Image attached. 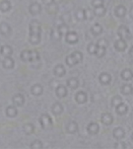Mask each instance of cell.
I'll return each mask as SVG.
<instances>
[{
    "mask_svg": "<svg viewBox=\"0 0 133 149\" xmlns=\"http://www.w3.org/2000/svg\"><path fill=\"white\" fill-rule=\"evenodd\" d=\"M105 55H106V48L99 47L98 46V49H97V52H96V54H94V56L98 58H103Z\"/></svg>",
    "mask_w": 133,
    "mask_h": 149,
    "instance_id": "41",
    "label": "cell"
},
{
    "mask_svg": "<svg viewBox=\"0 0 133 149\" xmlns=\"http://www.w3.org/2000/svg\"><path fill=\"white\" fill-rule=\"evenodd\" d=\"M120 102H122V97H121V96H120V95L113 96V97H112V100H111V107L118 106Z\"/></svg>",
    "mask_w": 133,
    "mask_h": 149,
    "instance_id": "43",
    "label": "cell"
},
{
    "mask_svg": "<svg viewBox=\"0 0 133 149\" xmlns=\"http://www.w3.org/2000/svg\"><path fill=\"white\" fill-rule=\"evenodd\" d=\"M12 33V29L11 26H9V24H7V22H2L1 24H0V33H1L2 36H5V37H8V36H10Z\"/></svg>",
    "mask_w": 133,
    "mask_h": 149,
    "instance_id": "13",
    "label": "cell"
},
{
    "mask_svg": "<svg viewBox=\"0 0 133 149\" xmlns=\"http://www.w3.org/2000/svg\"><path fill=\"white\" fill-rule=\"evenodd\" d=\"M115 110H116V113H117V115H119V116H124V115H126L128 113V110H129V108H128V106L126 104H124L123 102H120L118 106L115 107Z\"/></svg>",
    "mask_w": 133,
    "mask_h": 149,
    "instance_id": "14",
    "label": "cell"
},
{
    "mask_svg": "<svg viewBox=\"0 0 133 149\" xmlns=\"http://www.w3.org/2000/svg\"><path fill=\"white\" fill-rule=\"evenodd\" d=\"M29 33H39L41 35L42 33V26L40 24V22L38 20H32L29 22Z\"/></svg>",
    "mask_w": 133,
    "mask_h": 149,
    "instance_id": "5",
    "label": "cell"
},
{
    "mask_svg": "<svg viewBox=\"0 0 133 149\" xmlns=\"http://www.w3.org/2000/svg\"><path fill=\"white\" fill-rule=\"evenodd\" d=\"M12 54H13V49L9 45H5L1 47V54L0 55L4 56V57H11Z\"/></svg>",
    "mask_w": 133,
    "mask_h": 149,
    "instance_id": "26",
    "label": "cell"
},
{
    "mask_svg": "<svg viewBox=\"0 0 133 149\" xmlns=\"http://www.w3.org/2000/svg\"><path fill=\"white\" fill-rule=\"evenodd\" d=\"M94 15L98 16V17H103V16L106 15L107 13V8L105 7V5H101L98 7H94Z\"/></svg>",
    "mask_w": 133,
    "mask_h": 149,
    "instance_id": "25",
    "label": "cell"
},
{
    "mask_svg": "<svg viewBox=\"0 0 133 149\" xmlns=\"http://www.w3.org/2000/svg\"><path fill=\"white\" fill-rule=\"evenodd\" d=\"M92 7H98V6L104 5V0H92Z\"/></svg>",
    "mask_w": 133,
    "mask_h": 149,
    "instance_id": "46",
    "label": "cell"
},
{
    "mask_svg": "<svg viewBox=\"0 0 133 149\" xmlns=\"http://www.w3.org/2000/svg\"><path fill=\"white\" fill-rule=\"evenodd\" d=\"M132 93H133V92H132Z\"/></svg>",
    "mask_w": 133,
    "mask_h": 149,
    "instance_id": "55",
    "label": "cell"
},
{
    "mask_svg": "<svg viewBox=\"0 0 133 149\" xmlns=\"http://www.w3.org/2000/svg\"><path fill=\"white\" fill-rule=\"evenodd\" d=\"M126 147H127V146L125 145L124 142H118V143H116L115 145H114V148H116V149H119V148L125 149Z\"/></svg>",
    "mask_w": 133,
    "mask_h": 149,
    "instance_id": "47",
    "label": "cell"
},
{
    "mask_svg": "<svg viewBox=\"0 0 133 149\" xmlns=\"http://www.w3.org/2000/svg\"><path fill=\"white\" fill-rule=\"evenodd\" d=\"M99 81L102 85H109L112 82V75L108 72H102L99 75Z\"/></svg>",
    "mask_w": 133,
    "mask_h": 149,
    "instance_id": "11",
    "label": "cell"
},
{
    "mask_svg": "<svg viewBox=\"0 0 133 149\" xmlns=\"http://www.w3.org/2000/svg\"><path fill=\"white\" fill-rule=\"evenodd\" d=\"M50 37H51V39L53 40V41L59 42L61 40V38H62V35H61V33L59 31L58 29L55 28V29H52L51 33H50Z\"/></svg>",
    "mask_w": 133,
    "mask_h": 149,
    "instance_id": "33",
    "label": "cell"
},
{
    "mask_svg": "<svg viewBox=\"0 0 133 149\" xmlns=\"http://www.w3.org/2000/svg\"><path fill=\"white\" fill-rule=\"evenodd\" d=\"M18 108H16V106H14V104L8 106L7 108L5 109V115L8 118H14V117L18 116Z\"/></svg>",
    "mask_w": 133,
    "mask_h": 149,
    "instance_id": "19",
    "label": "cell"
},
{
    "mask_svg": "<svg viewBox=\"0 0 133 149\" xmlns=\"http://www.w3.org/2000/svg\"><path fill=\"white\" fill-rule=\"evenodd\" d=\"M46 10H47V12L50 14V15H55V14L58 13V4L56 3H51L49 4V5H47V8H46Z\"/></svg>",
    "mask_w": 133,
    "mask_h": 149,
    "instance_id": "31",
    "label": "cell"
},
{
    "mask_svg": "<svg viewBox=\"0 0 133 149\" xmlns=\"http://www.w3.org/2000/svg\"><path fill=\"white\" fill-rule=\"evenodd\" d=\"M44 92V87L42 84H39V83H36L33 86L31 87V93L35 96H40L42 95Z\"/></svg>",
    "mask_w": 133,
    "mask_h": 149,
    "instance_id": "17",
    "label": "cell"
},
{
    "mask_svg": "<svg viewBox=\"0 0 133 149\" xmlns=\"http://www.w3.org/2000/svg\"><path fill=\"white\" fill-rule=\"evenodd\" d=\"M114 14L118 18H124L126 16V14H127V9H126V7L123 4H119L114 9Z\"/></svg>",
    "mask_w": 133,
    "mask_h": 149,
    "instance_id": "9",
    "label": "cell"
},
{
    "mask_svg": "<svg viewBox=\"0 0 133 149\" xmlns=\"http://www.w3.org/2000/svg\"><path fill=\"white\" fill-rule=\"evenodd\" d=\"M29 147L32 149H42L43 148V143H42V141H40V140H35V141L31 144Z\"/></svg>",
    "mask_w": 133,
    "mask_h": 149,
    "instance_id": "44",
    "label": "cell"
},
{
    "mask_svg": "<svg viewBox=\"0 0 133 149\" xmlns=\"http://www.w3.org/2000/svg\"><path fill=\"white\" fill-rule=\"evenodd\" d=\"M2 66L5 69H12L14 67V60L11 57H4L2 61Z\"/></svg>",
    "mask_w": 133,
    "mask_h": 149,
    "instance_id": "27",
    "label": "cell"
},
{
    "mask_svg": "<svg viewBox=\"0 0 133 149\" xmlns=\"http://www.w3.org/2000/svg\"><path fill=\"white\" fill-rule=\"evenodd\" d=\"M55 93H56V96L58 98H63V97H65V96L67 95V93H68V90H67L66 86L60 84V85H58V86L56 87V89H55Z\"/></svg>",
    "mask_w": 133,
    "mask_h": 149,
    "instance_id": "15",
    "label": "cell"
},
{
    "mask_svg": "<svg viewBox=\"0 0 133 149\" xmlns=\"http://www.w3.org/2000/svg\"><path fill=\"white\" fill-rule=\"evenodd\" d=\"M121 92L124 95H130L133 92V86L129 83H125L121 86Z\"/></svg>",
    "mask_w": 133,
    "mask_h": 149,
    "instance_id": "30",
    "label": "cell"
},
{
    "mask_svg": "<svg viewBox=\"0 0 133 149\" xmlns=\"http://www.w3.org/2000/svg\"><path fill=\"white\" fill-rule=\"evenodd\" d=\"M108 45H109V43H108L107 39H99L98 42H97V46H99V47L107 48Z\"/></svg>",
    "mask_w": 133,
    "mask_h": 149,
    "instance_id": "45",
    "label": "cell"
},
{
    "mask_svg": "<svg viewBox=\"0 0 133 149\" xmlns=\"http://www.w3.org/2000/svg\"><path fill=\"white\" fill-rule=\"evenodd\" d=\"M86 131L92 136L97 135V134L99 133V131H100V126H99V124L96 123V122H90L88 125V127H86Z\"/></svg>",
    "mask_w": 133,
    "mask_h": 149,
    "instance_id": "12",
    "label": "cell"
},
{
    "mask_svg": "<svg viewBox=\"0 0 133 149\" xmlns=\"http://www.w3.org/2000/svg\"><path fill=\"white\" fill-rule=\"evenodd\" d=\"M79 126L75 121H69L65 126V130L68 134H75L78 132Z\"/></svg>",
    "mask_w": 133,
    "mask_h": 149,
    "instance_id": "6",
    "label": "cell"
},
{
    "mask_svg": "<svg viewBox=\"0 0 133 149\" xmlns=\"http://www.w3.org/2000/svg\"><path fill=\"white\" fill-rule=\"evenodd\" d=\"M75 18H76L78 22H82V20L85 19L84 9H81V8H79L78 10H76V12H75Z\"/></svg>",
    "mask_w": 133,
    "mask_h": 149,
    "instance_id": "38",
    "label": "cell"
},
{
    "mask_svg": "<svg viewBox=\"0 0 133 149\" xmlns=\"http://www.w3.org/2000/svg\"><path fill=\"white\" fill-rule=\"evenodd\" d=\"M51 111H52V113H53V115H55V116H59V115H61L63 113L64 108H63V106H62V104H61V102H54V104H52Z\"/></svg>",
    "mask_w": 133,
    "mask_h": 149,
    "instance_id": "18",
    "label": "cell"
},
{
    "mask_svg": "<svg viewBox=\"0 0 133 149\" xmlns=\"http://www.w3.org/2000/svg\"><path fill=\"white\" fill-rule=\"evenodd\" d=\"M63 2V0H54V3H56V4H60V3H62Z\"/></svg>",
    "mask_w": 133,
    "mask_h": 149,
    "instance_id": "50",
    "label": "cell"
},
{
    "mask_svg": "<svg viewBox=\"0 0 133 149\" xmlns=\"http://www.w3.org/2000/svg\"><path fill=\"white\" fill-rule=\"evenodd\" d=\"M22 130H24V132L27 134V135H31V134H33L34 132H35V126L31 123H27L24 125Z\"/></svg>",
    "mask_w": 133,
    "mask_h": 149,
    "instance_id": "34",
    "label": "cell"
},
{
    "mask_svg": "<svg viewBox=\"0 0 133 149\" xmlns=\"http://www.w3.org/2000/svg\"><path fill=\"white\" fill-rule=\"evenodd\" d=\"M82 60H83V55H82L81 52L74 51V52H72L70 55H68L65 58V63L67 64V66L72 67V66H75V65L79 64Z\"/></svg>",
    "mask_w": 133,
    "mask_h": 149,
    "instance_id": "1",
    "label": "cell"
},
{
    "mask_svg": "<svg viewBox=\"0 0 133 149\" xmlns=\"http://www.w3.org/2000/svg\"><path fill=\"white\" fill-rule=\"evenodd\" d=\"M20 59L24 62H31V51L29 50H24L20 53Z\"/></svg>",
    "mask_w": 133,
    "mask_h": 149,
    "instance_id": "35",
    "label": "cell"
},
{
    "mask_svg": "<svg viewBox=\"0 0 133 149\" xmlns=\"http://www.w3.org/2000/svg\"><path fill=\"white\" fill-rule=\"evenodd\" d=\"M121 78L125 81H130L133 79V72L131 69H124L123 71L121 72Z\"/></svg>",
    "mask_w": 133,
    "mask_h": 149,
    "instance_id": "24",
    "label": "cell"
},
{
    "mask_svg": "<svg viewBox=\"0 0 133 149\" xmlns=\"http://www.w3.org/2000/svg\"><path fill=\"white\" fill-rule=\"evenodd\" d=\"M84 14H85V19L86 20H92L94 18V10L90 9V8H88V9H84Z\"/></svg>",
    "mask_w": 133,
    "mask_h": 149,
    "instance_id": "40",
    "label": "cell"
},
{
    "mask_svg": "<svg viewBox=\"0 0 133 149\" xmlns=\"http://www.w3.org/2000/svg\"><path fill=\"white\" fill-rule=\"evenodd\" d=\"M113 137L117 140H121L125 137V131H124L123 128L121 127H117L113 130Z\"/></svg>",
    "mask_w": 133,
    "mask_h": 149,
    "instance_id": "22",
    "label": "cell"
},
{
    "mask_svg": "<svg viewBox=\"0 0 133 149\" xmlns=\"http://www.w3.org/2000/svg\"><path fill=\"white\" fill-rule=\"evenodd\" d=\"M129 54H130V55H132V56H133V46H132L131 48H130V50H129Z\"/></svg>",
    "mask_w": 133,
    "mask_h": 149,
    "instance_id": "51",
    "label": "cell"
},
{
    "mask_svg": "<svg viewBox=\"0 0 133 149\" xmlns=\"http://www.w3.org/2000/svg\"><path fill=\"white\" fill-rule=\"evenodd\" d=\"M101 122L104 124L105 126H110L113 124L114 122V117L112 116L110 113H104L101 117Z\"/></svg>",
    "mask_w": 133,
    "mask_h": 149,
    "instance_id": "20",
    "label": "cell"
},
{
    "mask_svg": "<svg viewBox=\"0 0 133 149\" xmlns=\"http://www.w3.org/2000/svg\"><path fill=\"white\" fill-rule=\"evenodd\" d=\"M60 18H61V20L66 24H70V22H72V16H71V14L69 13V12H64V13L60 16Z\"/></svg>",
    "mask_w": 133,
    "mask_h": 149,
    "instance_id": "36",
    "label": "cell"
},
{
    "mask_svg": "<svg viewBox=\"0 0 133 149\" xmlns=\"http://www.w3.org/2000/svg\"><path fill=\"white\" fill-rule=\"evenodd\" d=\"M53 73L55 76L62 77V76H64L65 73H66V69H65V67L63 66L62 64H57L53 69Z\"/></svg>",
    "mask_w": 133,
    "mask_h": 149,
    "instance_id": "21",
    "label": "cell"
},
{
    "mask_svg": "<svg viewBox=\"0 0 133 149\" xmlns=\"http://www.w3.org/2000/svg\"><path fill=\"white\" fill-rule=\"evenodd\" d=\"M74 98H75V102H76L77 104H85V102H88V93H86L85 91H83V90H79V91L76 92Z\"/></svg>",
    "mask_w": 133,
    "mask_h": 149,
    "instance_id": "7",
    "label": "cell"
},
{
    "mask_svg": "<svg viewBox=\"0 0 133 149\" xmlns=\"http://www.w3.org/2000/svg\"><path fill=\"white\" fill-rule=\"evenodd\" d=\"M78 41H79V37L77 35V33H75V31H68L65 35V42L67 44L74 45V44L78 43Z\"/></svg>",
    "mask_w": 133,
    "mask_h": 149,
    "instance_id": "4",
    "label": "cell"
},
{
    "mask_svg": "<svg viewBox=\"0 0 133 149\" xmlns=\"http://www.w3.org/2000/svg\"><path fill=\"white\" fill-rule=\"evenodd\" d=\"M103 31H104V29H103V26H101L100 24H94L92 26V28H90V33H92V36H94V37H98V36L102 35Z\"/></svg>",
    "mask_w": 133,
    "mask_h": 149,
    "instance_id": "23",
    "label": "cell"
},
{
    "mask_svg": "<svg viewBox=\"0 0 133 149\" xmlns=\"http://www.w3.org/2000/svg\"><path fill=\"white\" fill-rule=\"evenodd\" d=\"M128 47V44L127 41L123 39H118L117 41L114 43V48H115L116 51L118 52H124Z\"/></svg>",
    "mask_w": 133,
    "mask_h": 149,
    "instance_id": "8",
    "label": "cell"
},
{
    "mask_svg": "<svg viewBox=\"0 0 133 149\" xmlns=\"http://www.w3.org/2000/svg\"><path fill=\"white\" fill-rule=\"evenodd\" d=\"M1 47H2V46L0 45V54H1Z\"/></svg>",
    "mask_w": 133,
    "mask_h": 149,
    "instance_id": "52",
    "label": "cell"
},
{
    "mask_svg": "<svg viewBox=\"0 0 133 149\" xmlns=\"http://www.w3.org/2000/svg\"><path fill=\"white\" fill-rule=\"evenodd\" d=\"M29 42L32 45H38L41 42V35H39V33H29Z\"/></svg>",
    "mask_w": 133,
    "mask_h": 149,
    "instance_id": "32",
    "label": "cell"
},
{
    "mask_svg": "<svg viewBox=\"0 0 133 149\" xmlns=\"http://www.w3.org/2000/svg\"><path fill=\"white\" fill-rule=\"evenodd\" d=\"M117 33L119 36L120 39H123L125 41H129L131 39V33H130V31L128 29V26H120L118 28Z\"/></svg>",
    "mask_w": 133,
    "mask_h": 149,
    "instance_id": "3",
    "label": "cell"
},
{
    "mask_svg": "<svg viewBox=\"0 0 133 149\" xmlns=\"http://www.w3.org/2000/svg\"><path fill=\"white\" fill-rule=\"evenodd\" d=\"M40 53L37 50H32L31 51V63L32 62H38L40 61Z\"/></svg>",
    "mask_w": 133,
    "mask_h": 149,
    "instance_id": "39",
    "label": "cell"
},
{
    "mask_svg": "<svg viewBox=\"0 0 133 149\" xmlns=\"http://www.w3.org/2000/svg\"><path fill=\"white\" fill-rule=\"evenodd\" d=\"M67 86L71 89H76L79 86V80L77 77H70L67 80Z\"/></svg>",
    "mask_w": 133,
    "mask_h": 149,
    "instance_id": "28",
    "label": "cell"
},
{
    "mask_svg": "<svg viewBox=\"0 0 133 149\" xmlns=\"http://www.w3.org/2000/svg\"><path fill=\"white\" fill-rule=\"evenodd\" d=\"M131 138H132V140H133V133H132V135H131Z\"/></svg>",
    "mask_w": 133,
    "mask_h": 149,
    "instance_id": "53",
    "label": "cell"
},
{
    "mask_svg": "<svg viewBox=\"0 0 133 149\" xmlns=\"http://www.w3.org/2000/svg\"><path fill=\"white\" fill-rule=\"evenodd\" d=\"M42 1H43V3L46 4V5H49V4L53 3L54 0H42Z\"/></svg>",
    "mask_w": 133,
    "mask_h": 149,
    "instance_id": "48",
    "label": "cell"
},
{
    "mask_svg": "<svg viewBox=\"0 0 133 149\" xmlns=\"http://www.w3.org/2000/svg\"><path fill=\"white\" fill-rule=\"evenodd\" d=\"M29 12L31 15H38L42 12V6L38 2H33L29 6Z\"/></svg>",
    "mask_w": 133,
    "mask_h": 149,
    "instance_id": "10",
    "label": "cell"
},
{
    "mask_svg": "<svg viewBox=\"0 0 133 149\" xmlns=\"http://www.w3.org/2000/svg\"><path fill=\"white\" fill-rule=\"evenodd\" d=\"M59 30V31H60L61 33V35H66L67 33H68L69 31V26H68V24H64V22H63V24H61L60 26H58V28H57Z\"/></svg>",
    "mask_w": 133,
    "mask_h": 149,
    "instance_id": "42",
    "label": "cell"
},
{
    "mask_svg": "<svg viewBox=\"0 0 133 149\" xmlns=\"http://www.w3.org/2000/svg\"><path fill=\"white\" fill-rule=\"evenodd\" d=\"M129 16L133 19V6H131V8H130V10H129Z\"/></svg>",
    "mask_w": 133,
    "mask_h": 149,
    "instance_id": "49",
    "label": "cell"
},
{
    "mask_svg": "<svg viewBox=\"0 0 133 149\" xmlns=\"http://www.w3.org/2000/svg\"><path fill=\"white\" fill-rule=\"evenodd\" d=\"M11 9V2L9 0H2L0 2V11L7 12Z\"/></svg>",
    "mask_w": 133,
    "mask_h": 149,
    "instance_id": "29",
    "label": "cell"
},
{
    "mask_svg": "<svg viewBox=\"0 0 133 149\" xmlns=\"http://www.w3.org/2000/svg\"><path fill=\"white\" fill-rule=\"evenodd\" d=\"M97 49H98V46L94 43H90L86 47V50H88V53L90 54V55H94L97 52Z\"/></svg>",
    "mask_w": 133,
    "mask_h": 149,
    "instance_id": "37",
    "label": "cell"
},
{
    "mask_svg": "<svg viewBox=\"0 0 133 149\" xmlns=\"http://www.w3.org/2000/svg\"><path fill=\"white\" fill-rule=\"evenodd\" d=\"M0 108H1V106H0Z\"/></svg>",
    "mask_w": 133,
    "mask_h": 149,
    "instance_id": "54",
    "label": "cell"
},
{
    "mask_svg": "<svg viewBox=\"0 0 133 149\" xmlns=\"http://www.w3.org/2000/svg\"><path fill=\"white\" fill-rule=\"evenodd\" d=\"M40 125L42 126L43 129H51L53 127V120H52L51 117L47 114H43L41 115L39 119Z\"/></svg>",
    "mask_w": 133,
    "mask_h": 149,
    "instance_id": "2",
    "label": "cell"
},
{
    "mask_svg": "<svg viewBox=\"0 0 133 149\" xmlns=\"http://www.w3.org/2000/svg\"><path fill=\"white\" fill-rule=\"evenodd\" d=\"M12 104L16 107H22L24 104V96L22 93H16L12 96Z\"/></svg>",
    "mask_w": 133,
    "mask_h": 149,
    "instance_id": "16",
    "label": "cell"
}]
</instances>
